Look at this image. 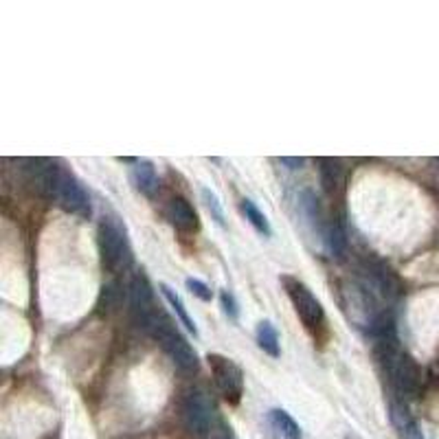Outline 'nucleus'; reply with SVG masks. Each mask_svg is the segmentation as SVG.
Instances as JSON below:
<instances>
[{"instance_id":"f257e3e1","label":"nucleus","mask_w":439,"mask_h":439,"mask_svg":"<svg viewBox=\"0 0 439 439\" xmlns=\"http://www.w3.org/2000/svg\"><path fill=\"white\" fill-rule=\"evenodd\" d=\"M145 327V332L150 336H154L160 345L165 354L172 358V362L180 371L185 374H196L200 367L198 354L193 352V347L187 343V338L178 332V327L174 325V321L163 312V310H154V312L141 323Z\"/></svg>"},{"instance_id":"f03ea898","label":"nucleus","mask_w":439,"mask_h":439,"mask_svg":"<svg viewBox=\"0 0 439 439\" xmlns=\"http://www.w3.org/2000/svg\"><path fill=\"white\" fill-rule=\"evenodd\" d=\"M97 248L108 272H121L132 264V246L119 217H103L97 229Z\"/></svg>"},{"instance_id":"7ed1b4c3","label":"nucleus","mask_w":439,"mask_h":439,"mask_svg":"<svg viewBox=\"0 0 439 439\" xmlns=\"http://www.w3.org/2000/svg\"><path fill=\"white\" fill-rule=\"evenodd\" d=\"M281 284H284V290H286L292 307H295L299 321L303 323L307 332L317 338L321 329H325L323 303L314 297V292L297 277H281Z\"/></svg>"},{"instance_id":"20e7f679","label":"nucleus","mask_w":439,"mask_h":439,"mask_svg":"<svg viewBox=\"0 0 439 439\" xmlns=\"http://www.w3.org/2000/svg\"><path fill=\"white\" fill-rule=\"evenodd\" d=\"M207 364L220 395L229 405H240V400L244 395V371L240 364L222 354H209Z\"/></svg>"},{"instance_id":"39448f33","label":"nucleus","mask_w":439,"mask_h":439,"mask_svg":"<svg viewBox=\"0 0 439 439\" xmlns=\"http://www.w3.org/2000/svg\"><path fill=\"white\" fill-rule=\"evenodd\" d=\"M380 358H382V367H384V371H387L389 380L400 391L415 389L419 371H417V364L413 362V358L407 352H400V350H395V347H391V343H384V350H382Z\"/></svg>"},{"instance_id":"423d86ee","label":"nucleus","mask_w":439,"mask_h":439,"mask_svg":"<svg viewBox=\"0 0 439 439\" xmlns=\"http://www.w3.org/2000/svg\"><path fill=\"white\" fill-rule=\"evenodd\" d=\"M53 200L68 213H75V215H82V217H90V213H93L90 198H88L84 185L70 172L62 170Z\"/></svg>"},{"instance_id":"0eeeda50","label":"nucleus","mask_w":439,"mask_h":439,"mask_svg":"<svg viewBox=\"0 0 439 439\" xmlns=\"http://www.w3.org/2000/svg\"><path fill=\"white\" fill-rule=\"evenodd\" d=\"M182 419H185V424L191 433L196 435H205L211 426V409L207 405L205 395L196 391V389H189L182 397Z\"/></svg>"},{"instance_id":"6e6552de","label":"nucleus","mask_w":439,"mask_h":439,"mask_svg":"<svg viewBox=\"0 0 439 439\" xmlns=\"http://www.w3.org/2000/svg\"><path fill=\"white\" fill-rule=\"evenodd\" d=\"M165 217H167V222L182 235H193L200 231V217L193 205L182 196H174L170 200L167 207H165Z\"/></svg>"},{"instance_id":"1a4fd4ad","label":"nucleus","mask_w":439,"mask_h":439,"mask_svg":"<svg viewBox=\"0 0 439 439\" xmlns=\"http://www.w3.org/2000/svg\"><path fill=\"white\" fill-rule=\"evenodd\" d=\"M297 207H299V215L303 220V224L312 231V235H317L319 240H323V233L327 229V222H323V211H321L317 193L312 189H303L299 193Z\"/></svg>"},{"instance_id":"9d476101","label":"nucleus","mask_w":439,"mask_h":439,"mask_svg":"<svg viewBox=\"0 0 439 439\" xmlns=\"http://www.w3.org/2000/svg\"><path fill=\"white\" fill-rule=\"evenodd\" d=\"M130 305L141 323L156 310L154 292H152V286L145 274H136V277H132V281H130Z\"/></svg>"},{"instance_id":"9b49d317","label":"nucleus","mask_w":439,"mask_h":439,"mask_svg":"<svg viewBox=\"0 0 439 439\" xmlns=\"http://www.w3.org/2000/svg\"><path fill=\"white\" fill-rule=\"evenodd\" d=\"M266 419H268L270 428L281 439H303V431H301L299 422L286 409H270Z\"/></svg>"},{"instance_id":"f8f14e48","label":"nucleus","mask_w":439,"mask_h":439,"mask_svg":"<svg viewBox=\"0 0 439 439\" xmlns=\"http://www.w3.org/2000/svg\"><path fill=\"white\" fill-rule=\"evenodd\" d=\"M130 178L134 182V187L148 198H152L158 189V176H156V170L150 160H134Z\"/></svg>"},{"instance_id":"ddd939ff","label":"nucleus","mask_w":439,"mask_h":439,"mask_svg":"<svg viewBox=\"0 0 439 439\" xmlns=\"http://www.w3.org/2000/svg\"><path fill=\"white\" fill-rule=\"evenodd\" d=\"M255 338H257V345L270 356V358H279L281 356V343H279V332L270 321H262L257 323V329H255Z\"/></svg>"},{"instance_id":"4468645a","label":"nucleus","mask_w":439,"mask_h":439,"mask_svg":"<svg viewBox=\"0 0 439 439\" xmlns=\"http://www.w3.org/2000/svg\"><path fill=\"white\" fill-rule=\"evenodd\" d=\"M160 292H163V297L167 299V303L172 305V310L176 312V317H178V321L185 325V329L189 334H193V338H198V327H196V323L191 321V317H189V312H187V307H185V303H182V299H180V295L178 292L172 288V286H167V284H160Z\"/></svg>"},{"instance_id":"2eb2a0df","label":"nucleus","mask_w":439,"mask_h":439,"mask_svg":"<svg viewBox=\"0 0 439 439\" xmlns=\"http://www.w3.org/2000/svg\"><path fill=\"white\" fill-rule=\"evenodd\" d=\"M240 211L244 213V217L248 220V224L257 231L260 235H264V237H270L272 235V227H270V222H268V217H266V213L253 203L250 198H244L242 203H240Z\"/></svg>"},{"instance_id":"dca6fc26","label":"nucleus","mask_w":439,"mask_h":439,"mask_svg":"<svg viewBox=\"0 0 439 439\" xmlns=\"http://www.w3.org/2000/svg\"><path fill=\"white\" fill-rule=\"evenodd\" d=\"M321 185L325 191H338L343 187V180H345V174H343V167H341V163L336 160H321Z\"/></svg>"},{"instance_id":"f3484780","label":"nucleus","mask_w":439,"mask_h":439,"mask_svg":"<svg viewBox=\"0 0 439 439\" xmlns=\"http://www.w3.org/2000/svg\"><path fill=\"white\" fill-rule=\"evenodd\" d=\"M203 200H205V205H207V209H209V213H211V220L213 222L220 227V229H227V220H224V207H222V203H220V198L215 196V191H211V189H203Z\"/></svg>"},{"instance_id":"a211bd4d","label":"nucleus","mask_w":439,"mask_h":439,"mask_svg":"<svg viewBox=\"0 0 439 439\" xmlns=\"http://www.w3.org/2000/svg\"><path fill=\"white\" fill-rule=\"evenodd\" d=\"M185 286H187V290L191 292V295H193V297H198L200 301L209 303V301L213 299V290H211L205 281H200V279L189 277V279L185 281Z\"/></svg>"},{"instance_id":"6ab92c4d","label":"nucleus","mask_w":439,"mask_h":439,"mask_svg":"<svg viewBox=\"0 0 439 439\" xmlns=\"http://www.w3.org/2000/svg\"><path fill=\"white\" fill-rule=\"evenodd\" d=\"M220 303H222L224 314H227L229 319H233V321L240 319V305H237V301H235V297H233V292H229V290H222V292H220Z\"/></svg>"},{"instance_id":"aec40b11","label":"nucleus","mask_w":439,"mask_h":439,"mask_svg":"<svg viewBox=\"0 0 439 439\" xmlns=\"http://www.w3.org/2000/svg\"><path fill=\"white\" fill-rule=\"evenodd\" d=\"M281 165H288V170H299L303 165V158H279Z\"/></svg>"}]
</instances>
